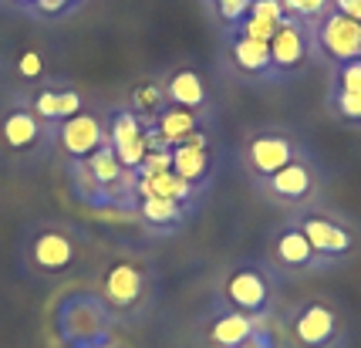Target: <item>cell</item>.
<instances>
[{
  "label": "cell",
  "mask_w": 361,
  "mask_h": 348,
  "mask_svg": "<svg viewBox=\"0 0 361 348\" xmlns=\"http://www.w3.org/2000/svg\"><path fill=\"white\" fill-rule=\"evenodd\" d=\"M300 230H304V237L311 240V247H314L317 257H324V260H334V257H348L351 247H355V237L348 234L345 227L338 220H328V217H304L298 223Z\"/></svg>",
  "instance_id": "cell-4"
},
{
  "label": "cell",
  "mask_w": 361,
  "mask_h": 348,
  "mask_svg": "<svg viewBox=\"0 0 361 348\" xmlns=\"http://www.w3.org/2000/svg\"><path fill=\"white\" fill-rule=\"evenodd\" d=\"M334 11L361 24V0H334Z\"/></svg>",
  "instance_id": "cell-32"
},
{
  "label": "cell",
  "mask_w": 361,
  "mask_h": 348,
  "mask_svg": "<svg viewBox=\"0 0 361 348\" xmlns=\"http://www.w3.org/2000/svg\"><path fill=\"white\" fill-rule=\"evenodd\" d=\"M173 173L186 183H203L209 173V152L206 149H189V145H173Z\"/></svg>",
  "instance_id": "cell-19"
},
{
  "label": "cell",
  "mask_w": 361,
  "mask_h": 348,
  "mask_svg": "<svg viewBox=\"0 0 361 348\" xmlns=\"http://www.w3.org/2000/svg\"><path fill=\"white\" fill-rule=\"evenodd\" d=\"M142 217L149 223H162V227H173L183 220V203L176 200H162V196H142L139 200Z\"/></svg>",
  "instance_id": "cell-22"
},
{
  "label": "cell",
  "mask_w": 361,
  "mask_h": 348,
  "mask_svg": "<svg viewBox=\"0 0 361 348\" xmlns=\"http://www.w3.org/2000/svg\"><path fill=\"white\" fill-rule=\"evenodd\" d=\"M105 294L111 298V304H135L142 294V274L139 268H132V264H115V268L105 274Z\"/></svg>",
  "instance_id": "cell-15"
},
{
  "label": "cell",
  "mask_w": 361,
  "mask_h": 348,
  "mask_svg": "<svg viewBox=\"0 0 361 348\" xmlns=\"http://www.w3.org/2000/svg\"><path fill=\"white\" fill-rule=\"evenodd\" d=\"M81 112V95L78 92H71V88H64V92H41L37 102H34V115H41L44 122H64V119H71V115H78Z\"/></svg>",
  "instance_id": "cell-18"
},
{
  "label": "cell",
  "mask_w": 361,
  "mask_h": 348,
  "mask_svg": "<svg viewBox=\"0 0 361 348\" xmlns=\"http://www.w3.org/2000/svg\"><path fill=\"white\" fill-rule=\"evenodd\" d=\"M338 335V315L331 311L328 304H304L294 318V338L304 348H328Z\"/></svg>",
  "instance_id": "cell-6"
},
{
  "label": "cell",
  "mask_w": 361,
  "mask_h": 348,
  "mask_svg": "<svg viewBox=\"0 0 361 348\" xmlns=\"http://www.w3.org/2000/svg\"><path fill=\"white\" fill-rule=\"evenodd\" d=\"M334 112L348 122H361V92H338L334 95Z\"/></svg>",
  "instance_id": "cell-26"
},
{
  "label": "cell",
  "mask_w": 361,
  "mask_h": 348,
  "mask_svg": "<svg viewBox=\"0 0 361 348\" xmlns=\"http://www.w3.org/2000/svg\"><path fill=\"white\" fill-rule=\"evenodd\" d=\"M270 64H277L283 71H290V68H300V61L307 58V41H304V31H300L298 20H283L277 34L270 37Z\"/></svg>",
  "instance_id": "cell-10"
},
{
  "label": "cell",
  "mask_w": 361,
  "mask_h": 348,
  "mask_svg": "<svg viewBox=\"0 0 361 348\" xmlns=\"http://www.w3.org/2000/svg\"><path fill=\"white\" fill-rule=\"evenodd\" d=\"M223 294L226 301L233 304L240 315H257V311H264L270 301V284L267 277L260 274V270H233L230 277H226V287H223Z\"/></svg>",
  "instance_id": "cell-5"
},
{
  "label": "cell",
  "mask_w": 361,
  "mask_h": 348,
  "mask_svg": "<svg viewBox=\"0 0 361 348\" xmlns=\"http://www.w3.org/2000/svg\"><path fill=\"white\" fill-rule=\"evenodd\" d=\"M20 75H24V78H37V75H41V54H37V51H24Z\"/></svg>",
  "instance_id": "cell-31"
},
{
  "label": "cell",
  "mask_w": 361,
  "mask_h": 348,
  "mask_svg": "<svg viewBox=\"0 0 361 348\" xmlns=\"http://www.w3.org/2000/svg\"><path fill=\"white\" fill-rule=\"evenodd\" d=\"M37 136H41V122H37V115L27 109H14L4 115V122H0V139L7 149H14V152H24V149H31L37 143Z\"/></svg>",
  "instance_id": "cell-12"
},
{
  "label": "cell",
  "mask_w": 361,
  "mask_h": 348,
  "mask_svg": "<svg viewBox=\"0 0 361 348\" xmlns=\"http://www.w3.org/2000/svg\"><path fill=\"white\" fill-rule=\"evenodd\" d=\"M173 169V149H149L145 159L139 162L135 176H156V173H169Z\"/></svg>",
  "instance_id": "cell-24"
},
{
  "label": "cell",
  "mask_w": 361,
  "mask_h": 348,
  "mask_svg": "<svg viewBox=\"0 0 361 348\" xmlns=\"http://www.w3.org/2000/svg\"><path fill=\"white\" fill-rule=\"evenodd\" d=\"M283 4V14L290 17H317L328 11L331 0H281Z\"/></svg>",
  "instance_id": "cell-27"
},
{
  "label": "cell",
  "mask_w": 361,
  "mask_h": 348,
  "mask_svg": "<svg viewBox=\"0 0 361 348\" xmlns=\"http://www.w3.org/2000/svg\"><path fill=\"white\" fill-rule=\"evenodd\" d=\"M162 88H156V85H142V88H135V115L142 119V126L149 128L152 122H156V115L162 112Z\"/></svg>",
  "instance_id": "cell-23"
},
{
  "label": "cell",
  "mask_w": 361,
  "mask_h": 348,
  "mask_svg": "<svg viewBox=\"0 0 361 348\" xmlns=\"http://www.w3.org/2000/svg\"><path fill=\"white\" fill-rule=\"evenodd\" d=\"M81 169L88 173V179H92L94 186H115V183L128 173L126 166L118 162V156H115V149H111L109 143L98 145L92 156L85 159V166H81Z\"/></svg>",
  "instance_id": "cell-16"
},
{
  "label": "cell",
  "mask_w": 361,
  "mask_h": 348,
  "mask_svg": "<svg viewBox=\"0 0 361 348\" xmlns=\"http://www.w3.org/2000/svg\"><path fill=\"white\" fill-rule=\"evenodd\" d=\"M233 61H236V68L260 75V71L270 68V48L264 41H253V37H243V34H240L233 41Z\"/></svg>",
  "instance_id": "cell-20"
},
{
  "label": "cell",
  "mask_w": 361,
  "mask_h": 348,
  "mask_svg": "<svg viewBox=\"0 0 361 348\" xmlns=\"http://www.w3.org/2000/svg\"><path fill=\"white\" fill-rule=\"evenodd\" d=\"M274 253H277V260H281L287 270H304L317 260L314 247H311V240L304 237L300 227H287V230H281L277 240H274Z\"/></svg>",
  "instance_id": "cell-11"
},
{
  "label": "cell",
  "mask_w": 361,
  "mask_h": 348,
  "mask_svg": "<svg viewBox=\"0 0 361 348\" xmlns=\"http://www.w3.org/2000/svg\"><path fill=\"white\" fill-rule=\"evenodd\" d=\"M277 28L281 24H274V20H264V17H243V37H253V41H264V44H270V37L277 34Z\"/></svg>",
  "instance_id": "cell-25"
},
{
  "label": "cell",
  "mask_w": 361,
  "mask_h": 348,
  "mask_svg": "<svg viewBox=\"0 0 361 348\" xmlns=\"http://www.w3.org/2000/svg\"><path fill=\"white\" fill-rule=\"evenodd\" d=\"M105 143V128L94 115H71L61 122V149L68 152L71 159H88Z\"/></svg>",
  "instance_id": "cell-8"
},
{
  "label": "cell",
  "mask_w": 361,
  "mask_h": 348,
  "mask_svg": "<svg viewBox=\"0 0 361 348\" xmlns=\"http://www.w3.org/2000/svg\"><path fill=\"white\" fill-rule=\"evenodd\" d=\"M34 7L41 14H61L64 7H68V0H34Z\"/></svg>",
  "instance_id": "cell-33"
},
{
  "label": "cell",
  "mask_w": 361,
  "mask_h": 348,
  "mask_svg": "<svg viewBox=\"0 0 361 348\" xmlns=\"http://www.w3.org/2000/svg\"><path fill=\"white\" fill-rule=\"evenodd\" d=\"M20 4H34V0H20Z\"/></svg>",
  "instance_id": "cell-34"
},
{
  "label": "cell",
  "mask_w": 361,
  "mask_h": 348,
  "mask_svg": "<svg viewBox=\"0 0 361 348\" xmlns=\"http://www.w3.org/2000/svg\"><path fill=\"white\" fill-rule=\"evenodd\" d=\"M135 196H162V200H176V203H186L192 196V183L179 179V176L169 169V173H156V176H135Z\"/></svg>",
  "instance_id": "cell-13"
},
{
  "label": "cell",
  "mask_w": 361,
  "mask_h": 348,
  "mask_svg": "<svg viewBox=\"0 0 361 348\" xmlns=\"http://www.w3.org/2000/svg\"><path fill=\"white\" fill-rule=\"evenodd\" d=\"M152 128L162 136V143L173 149V145H179L183 139H186L189 132H196V112L179 109V105H169V109H162L156 115Z\"/></svg>",
  "instance_id": "cell-17"
},
{
  "label": "cell",
  "mask_w": 361,
  "mask_h": 348,
  "mask_svg": "<svg viewBox=\"0 0 361 348\" xmlns=\"http://www.w3.org/2000/svg\"><path fill=\"white\" fill-rule=\"evenodd\" d=\"M247 17H264V20H274V24H283V20H287L281 0H250Z\"/></svg>",
  "instance_id": "cell-28"
},
{
  "label": "cell",
  "mask_w": 361,
  "mask_h": 348,
  "mask_svg": "<svg viewBox=\"0 0 361 348\" xmlns=\"http://www.w3.org/2000/svg\"><path fill=\"white\" fill-rule=\"evenodd\" d=\"M216 7H220L223 20L236 24V20H243V17H247V11H250V0H216Z\"/></svg>",
  "instance_id": "cell-30"
},
{
  "label": "cell",
  "mask_w": 361,
  "mask_h": 348,
  "mask_svg": "<svg viewBox=\"0 0 361 348\" xmlns=\"http://www.w3.org/2000/svg\"><path fill=\"white\" fill-rule=\"evenodd\" d=\"M105 143L115 149V156H118V162H122L126 169H139V162L145 159V152H149L145 126H142L139 115L128 112V109H118L115 115H111Z\"/></svg>",
  "instance_id": "cell-1"
},
{
  "label": "cell",
  "mask_w": 361,
  "mask_h": 348,
  "mask_svg": "<svg viewBox=\"0 0 361 348\" xmlns=\"http://www.w3.org/2000/svg\"><path fill=\"white\" fill-rule=\"evenodd\" d=\"M250 335H253V321L247 315H240V311L223 315L220 321L213 325V342H220V345H226V348H240Z\"/></svg>",
  "instance_id": "cell-21"
},
{
  "label": "cell",
  "mask_w": 361,
  "mask_h": 348,
  "mask_svg": "<svg viewBox=\"0 0 361 348\" xmlns=\"http://www.w3.org/2000/svg\"><path fill=\"white\" fill-rule=\"evenodd\" d=\"M338 92H361V58L338 68Z\"/></svg>",
  "instance_id": "cell-29"
},
{
  "label": "cell",
  "mask_w": 361,
  "mask_h": 348,
  "mask_svg": "<svg viewBox=\"0 0 361 348\" xmlns=\"http://www.w3.org/2000/svg\"><path fill=\"white\" fill-rule=\"evenodd\" d=\"M298 159V145L287 136H277V132H264V136H253L247 143V162L257 176H274L277 169H283L287 162Z\"/></svg>",
  "instance_id": "cell-3"
},
{
  "label": "cell",
  "mask_w": 361,
  "mask_h": 348,
  "mask_svg": "<svg viewBox=\"0 0 361 348\" xmlns=\"http://www.w3.org/2000/svg\"><path fill=\"white\" fill-rule=\"evenodd\" d=\"M317 41L328 58L334 61H358L361 58V24L351 20V17L331 11L324 20H321V31H317Z\"/></svg>",
  "instance_id": "cell-2"
},
{
  "label": "cell",
  "mask_w": 361,
  "mask_h": 348,
  "mask_svg": "<svg viewBox=\"0 0 361 348\" xmlns=\"http://www.w3.org/2000/svg\"><path fill=\"white\" fill-rule=\"evenodd\" d=\"M71 260H75V244H71V237H64L61 230H44L31 240V264L37 270L58 274Z\"/></svg>",
  "instance_id": "cell-9"
},
{
  "label": "cell",
  "mask_w": 361,
  "mask_h": 348,
  "mask_svg": "<svg viewBox=\"0 0 361 348\" xmlns=\"http://www.w3.org/2000/svg\"><path fill=\"white\" fill-rule=\"evenodd\" d=\"M314 186H317L314 169L304 159H294V162H287L274 176H267V190L277 200H283V203H304V200H311Z\"/></svg>",
  "instance_id": "cell-7"
},
{
  "label": "cell",
  "mask_w": 361,
  "mask_h": 348,
  "mask_svg": "<svg viewBox=\"0 0 361 348\" xmlns=\"http://www.w3.org/2000/svg\"><path fill=\"white\" fill-rule=\"evenodd\" d=\"M68 4H71V0H68Z\"/></svg>",
  "instance_id": "cell-35"
},
{
  "label": "cell",
  "mask_w": 361,
  "mask_h": 348,
  "mask_svg": "<svg viewBox=\"0 0 361 348\" xmlns=\"http://www.w3.org/2000/svg\"><path fill=\"white\" fill-rule=\"evenodd\" d=\"M166 98H169L173 105H179V109L196 112L200 105H206V85L192 68H183V71H176L173 78H169V85H166Z\"/></svg>",
  "instance_id": "cell-14"
}]
</instances>
